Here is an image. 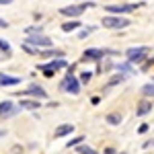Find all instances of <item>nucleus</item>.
<instances>
[{
    "label": "nucleus",
    "instance_id": "obj_32",
    "mask_svg": "<svg viewBox=\"0 0 154 154\" xmlns=\"http://www.w3.org/2000/svg\"><path fill=\"white\" fill-rule=\"evenodd\" d=\"M12 0H0V4H11Z\"/></svg>",
    "mask_w": 154,
    "mask_h": 154
},
{
    "label": "nucleus",
    "instance_id": "obj_28",
    "mask_svg": "<svg viewBox=\"0 0 154 154\" xmlns=\"http://www.w3.org/2000/svg\"><path fill=\"white\" fill-rule=\"evenodd\" d=\"M138 131H140V134H146V131H148V123H142V125L138 128Z\"/></svg>",
    "mask_w": 154,
    "mask_h": 154
},
{
    "label": "nucleus",
    "instance_id": "obj_10",
    "mask_svg": "<svg viewBox=\"0 0 154 154\" xmlns=\"http://www.w3.org/2000/svg\"><path fill=\"white\" fill-rule=\"evenodd\" d=\"M17 107H19V109H27V111H35V109L41 107V103H39L37 99H21Z\"/></svg>",
    "mask_w": 154,
    "mask_h": 154
},
{
    "label": "nucleus",
    "instance_id": "obj_6",
    "mask_svg": "<svg viewBox=\"0 0 154 154\" xmlns=\"http://www.w3.org/2000/svg\"><path fill=\"white\" fill-rule=\"evenodd\" d=\"M80 86H82V84L78 82V78H76L74 74H66V78L60 84V88H62L64 93H70V95H78V93H80Z\"/></svg>",
    "mask_w": 154,
    "mask_h": 154
},
{
    "label": "nucleus",
    "instance_id": "obj_11",
    "mask_svg": "<svg viewBox=\"0 0 154 154\" xmlns=\"http://www.w3.org/2000/svg\"><path fill=\"white\" fill-rule=\"evenodd\" d=\"M152 101H140L138 103V109H136V115L138 117H144V115H148L150 111H152Z\"/></svg>",
    "mask_w": 154,
    "mask_h": 154
},
{
    "label": "nucleus",
    "instance_id": "obj_13",
    "mask_svg": "<svg viewBox=\"0 0 154 154\" xmlns=\"http://www.w3.org/2000/svg\"><path fill=\"white\" fill-rule=\"evenodd\" d=\"M39 56H41V58H56V60H60V58H64V51L48 48V49H39Z\"/></svg>",
    "mask_w": 154,
    "mask_h": 154
},
{
    "label": "nucleus",
    "instance_id": "obj_9",
    "mask_svg": "<svg viewBox=\"0 0 154 154\" xmlns=\"http://www.w3.org/2000/svg\"><path fill=\"white\" fill-rule=\"evenodd\" d=\"M23 95L25 97H33V99H37V101H39V99H48V93H45L39 84H31L27 91H23Z\"/></svg>",
    "mask_w": 154,
    "mask_h": 154
},
{
    "label": "nucleus",
    "instance_id": "obj_34",
    "mask_svg": "<svg viewBox=\"0 0 154 154\" xmlns=\"http://www.w3.org/2000/svg\"><path fill=\"white\" fill-rule=\"evenodd\" d=\"M121 154H128V152H121Z\"/></svg>",
    "mask_w": 154,
    "mask_h": 154
},
{
    "label": "nucleus",
    "instance_id": "obj_21",
    "mask_svg": "<svg viewBox=\"0 0 154 154\" xmlns=\"http://www.w3.org/2000/svg\"><path fill=\"white\" fill-rule=\"evenodd\" d=\"M91 78H93V72L84 70V72H80V76H78V82H80V84H88V82H91Z\"/></svg>",
    "mask_w": 154,
    "mask_h": 154
},
{
    "label": "nucleus",
    "instance_id": "obj_8",
    "mask_svg": "<svg viewBox=\"0 0 154 154\" xmlns=\"http://www.w3.org/2000/svg\"><path fill=\"white\" fill-rule=\"evenodd\" d=\"M19 111H21V109L14 105L12 101H2V103H0V117H2V119L14 117V115H17Z\"/></svg>",
    "mask_w": 154,
    "mask_h": 154
},
{
    "label": "nucleus",
    "instance_id": "obj_25",
    "mask_svg": "<svg viewBox=\"0 0 154 154\" xmlns=\"http://www.w3.org/2000/svg\"><path fill=\"white\" fill-rule=\"evenodd\" d=\"M0 49H2V51H4L6 56L11 54V43H8L6 39H2V37H0Z\"/></svg>",
    "mask_w": 154,
    "mask_h": 154
},
{
    "label": "nucleus",
    "instance_id": "obj_30",
    "mask_svg": "<svg viewBox=\"0 0 154 154\" xmlns=\"http://www.w3.org/2000/svg\"><path fill=\"white\" fill-rule=\"evenodd\" d=\"M6 27H8V23H6L4 19H0V29H6Z\"/></svg>",
    "mask_w": 154,
    "mask_h": 154
},
{
    "label": "nucleus",
    "instance_id": "obj_4",
    "mask_svg": "<svg viewBox=\"0 0 154 154\" xmlns=\"http://www.w3.org/2000/svg\"><path fill=\"white\" fill-rule=\"evenodd\" d=\"M148 54H150V48H146V45H142V48H130L128 51H125L130 64H142Z\"/></svg>",
    "mask_w": 154,
    "mask_h": 154
},
{
    "label": "nucleus",
    "instance_id": "obj_24",
    "mask_svg": "<svg viewBox=\"0 0 154 154\" xmlns=\"http://www.w3.org/2000/svg\"><path fill=\"white\" fill-rule=\"evenodd\" d=\"M93 31H95V27H84V29H80V31H78V37H80V39H84V37L91 35Z\"/></svg>",
    "mask_w": 154,
    "mask_h": 154
},
{
    "label": "nucleus",
    "instance_id": "obj_33",
    "mask_svg": "<svg viewBox=\"0 0 154 154\" xmlns=\"http://www.w3.org/2000/svg\"><path fill=\"white\" fill-rule=\"evenodd\" d=\"M6 136V130H0V138H4Z\"/></svg>",
    "mask_w": 154,
    "mask_h": 154
},
{
    "label": "nucleus",
    "instance_id": "obj_7",
    "mask_svg": "<svg viewBox=\"0 0 154 154\" xmlns=\"http://www.w3.org/2000/svg\"><path fill=\"white\" fill-rule=\"evenodd\" d=\"M25 43H29V45H33V48H37V49H39V48H43V49L51 48V39L45 37L43 33H41V35H29Z\"/></svg>",
    "mask_w": 154,
    "mask_h": 154
},
{
    "label": "nucleus",
    "instance_id": "obj_2",
    "mask_svg": "<svg viewBox=\"0 0 154 154\" xmlns=\"http://www.w3.org/2000/svg\"><path fill=\"white\" fill-rule=\"evenodd\" d=\"M95 6V2H82V4H70V6H64V8H60V14H64V17H70V19H76V17H80L86 8H93Z\"/></svg>",
    "mask_w": 154,
    "mask_h": 154
},
{
    "label": "nucleus",
    "instance_id": "obj_12",
    "mask_svg": "<svg viewBox=\"0 0 154 154\" xmlns=\"http://www.w3.org/2000/svg\"><path fill=\"white\" fill-rule=\"evenodd\" d=\"M72 131H74V125H72V123H62V125L56 128L54 136H56V138H64V136H70Z\"/></svg>",
    "mask_w": 154,
    "mask_h": 154
},
{
    "label": "nucleus",
    "instance_id": "obj_16",
    "mask_svg": "<svg viewBox=\"0 0 154 154\" xmlns=\"http://www.w3.org/2000/svg\"><path fill=\"white\" fill-rule=\"evenodd\" d=\"M113 68H115L119 74H123V76H128V74H131V72H134V68H131L130 62H125V64H115Z\"/></svg>",
    "mask_w": 154,
    "mask_h": 154
},
{
    "label": "nucleus",
    "instance_id": "obj_20",
    "mask_svg": "<svg viewBox=\"0 0 154 154\" xmlns=\"http://www.w3.org/2000/svg\"><path fill=\"white\" fill-rule=\"evenodd\" d=\"M76 152H78V154H99L95 148H91V146H84V144L76 146Z\"/></svg>",
    "mask_w": 154,
    "mask_h": 154
},
{
    "label": "nucleus",
    "instance_id": "obj_5",
    "mask_svg": "<svg viewBox=\"0 0 154 154\" xmlns=\"http://www.w3.org/2000/svg\"><path fill=\"white\" fill-rule=\"evenodd\" d=\"M144 2H138V4H107L105 6V11L109 12V14H115V17H121V14H128V12L131 11H136L138 6H142Z\"/></svg>",
    "mask_w": 154,
    "mask_h": 154
},
{
    "label": "nucleus",
    "instance_id": "obj_1",
    "mask_svg": "<svg viewBox=\"0 0 154 154\" xmlns=\"http://www.w3.org/2000/svg\"><path fill=\"white\" fill-rule=\"evenodd\" d=\"M105 56H117V51L101 49V48H88V49H84L82 60L84 62H101V60H105Z\"/></svg>",
    "mask_w": 154,
    "mask_h": 154
},
{
    "label": "nucleus",
    "instance_id": "obj_26",
    "mask_svg": "<svg viewBox=\"0 0 154 154\" xmlns=\"http://www.w3.org/2000/svg\"><path fill=\"white\" fill-rule=\"evenodd\" d=\"M82 142H84V136H78V138H74V140L68 142V148H76V146H80Z\"/></svg>",
    "mask_w": 154,
    "mask_h": 154
},
{
    "label": "nucleus",
    "instance_id": "obj_27",
    "mask_svg": "<svg viewBox=\"0 0 154 154\" xmlns=\"http://www.w3.org/2000/svg\"><path fill=\"white\" fill-rule=\"evenodd\" d=\"M23 49L27 51V54H31V56H37V54H39V49L33 48V45H29V43H23Z\"/></svg>",
    "mask_w": 154,
    "mask_h": 154
},
{
    "label": "nucleus",
    "instance_id": "obj_23",
    "mask_svg": "<svg viewBox=\"0 0 154 154\" xmlns=\"http://www.w3.org/2000/svg\"><path fill=\"white\" fill-rule=\"evenodd\" d=\"M25 31H27V35H41V33H43V29H41L39 25H33V27H27Z\"/></svg>",
    "mask_w": 154,
    "mask_h": 154
},
{
    "label": "nucleus",
    "instance_id": "obj_19",
    "mask_svg": "<svg viewBox=\"0 0 154 154\" xmlns=\"http://www.w3.org/2000/svg\"><path fill=\"white\" fill-rule=\"evenodd\" d=\"M123 80H125V76H123V74H115V76H111V78H109V82H107V86H115V84H121L123 82Z\"/></svg>",
    "mask_w": 154,
    "mask_h": 154
},
{
    "label": "nucleus",
    "instance_id": "obj_3",
    "mask_svg": "<svg viewBox=\"0 0 154 154\" xmlns=\"http://www.w3.org/2000/svg\"><path fill=\"white\" fill-rule=\"evenodd\" d=\"M103 27L105 29H125L128 25H130V19H125V17H115V14H107L103 17Z\"/></svg>",
    "mask_w": 154,
    "mask_h": 154
},
{
    "label": "nucleus",
    "instance_id": "obj_14",
    "mask_svg": "<svg viewBox=\"0 0 154 154\" xmlns=\"http://www.w3.org/2000/svg\"><path fill=\"white\" fill-rule=\"evenodd\" d=\"M14 84H21V78L8 76V74H0V86H14Z\"/></svg>",
    "mask_w": 154,
    "mask_h": 154
},
{
    "label": "nucleus",
    "instance_id": "obj_15",
    "mask_svg": "<svg viewBox=\"0 0 154 154\" xmlns=\"http://www.w3.org/2000/svg\"><path fill=\"white\" fill-rule=\"evenodd\" d=\"M76 29H80V21H66V23H62V31L64 33H70V31H76Z\"/></svg>",
    "mask_w": 154,
    "mask_h": 154
},
{
    "label": "nucleus",
    "instance_id": "obj_18",
    "mask_svg": "<svg viewBox=\"0 0 154 154\" xmlns=\"http://www.w3.org/2000/svg\"><path fill=\"white\" fill-rule=\"evenodd\" d=\"M105 121L109 125H119V123H121V115H119V113H109L105 117Z\"/></svg>",
    "mask_w": 154,
    "mask_h": 154
},
{
    "label": "nucleus",
    "instance_id": "obj_22",
    "mask_svg": "<svg viewBox=\"0 0 154 154\" xmlns=\"http://www.w3.org/2000/svg\"><path fill=\"white\" fill-rule=\"evenodd\" d=\"M142 95L144 97H154V82H148L142 86Z\"/></svg>",
    "mask_w": 154,
    "mask_h": 154
},
{
    "label": "nucleus",
    "instance_id": "obj_29",
    "mask_svg": "<svg viewBox=\"0 0 154 154\" xmlns=\"http://www.w3.org/2000/svg\"><path fill=\"white\" fill-rule=\"evenodd\" d=\"M150 146H154V138H152V140H146V142H144V148H150Z\"/></svg>",
    "mask_w": 154,
    "mask_h": 154
},
{
    "label": "nucleus",
    "instance_id": "obj_17",
    "mask_svg": "<svg viewBox=\"0 0 154 154\" xmlns=\"http://www.w3.org/2000/svg\"><path fill=\"white\" fill-rule=\"evenodd\" d=\"M45 66H48V68H51V70H56L58 72L60 68H66V60H51V62H49V64H45Z\"/></svg>",
    "mask_w": 154,
    "mask_h": 154
},
{
    "label": "nucleus",
    "instance_id": "obj_31",
    "mask_svg": "<svg viewBox=\"0 0 154 154\" xmlns=\"http://www.w3.org/2000/svg\"><path fill=\"white\" fill-rule=\"evenodd\" d=\"M105 154H115V148H105Z\"/></svg>",
    "mask_w": 154,
    "mask_h": 154
}]
</instances>
